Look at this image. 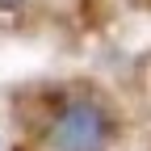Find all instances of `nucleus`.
Here are the masks:
<instances>
[{"label":"nucleus","mask_w":151,"mask_h":151,"mask_svg":"<svg viewBox=\"0 0 151 151\" xmlns=\"http://www.w3.org/2000/svg\"><path fill=\"white\" fill-rule=\"evenodd\" d=\"M46 143H50V151H105L113 143V118L101 101L71 97L50 118Z\"/></svg>","instance_id":"nucleus-1"},{"label":"nucleus","mask_w":151,"mask_h":151,"mask_svg":"<svg viewBox=\"0 0 151 151\" xmlns=\"http://www.w3.org/2000/svg\"><path fill=\"white\" fill-rule=\"evenodd\" d=\"M25 0H0V9H21Z\"/></svg>","instance_id":"nucleus-2"}]
</instances>
